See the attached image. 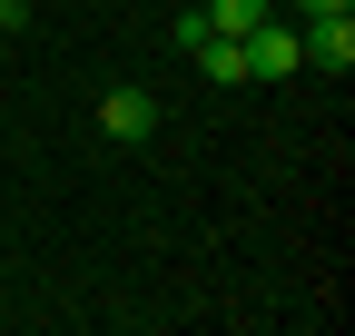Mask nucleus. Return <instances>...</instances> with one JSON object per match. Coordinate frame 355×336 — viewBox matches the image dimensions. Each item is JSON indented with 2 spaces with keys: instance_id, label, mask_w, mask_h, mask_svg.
Returning a JSON list of instances; mask_svg holds the SVG:
<instances>
[{
  "instance_id": "7",
  "label": "nucleus",
  "mask_w": 355,
  "mask_h": 336,
  "mask_svg": "<svg viewBox=\"0 0 355 336\" xmlns=\"http://www.w3.org/2000/svg\"><path fill=\"white\" fill-rule=\"evenodd\" d=\"M30 30V0H0V40H20Z\"/></svg>"
},
{
  "instance_id": "5",
  "label": "nucleus",
  "mask_w": 355,
  "mask_h": 336,
  "mask_svg": "<svg viewBox=\"0 0 355 336\" xmlns=\"http://www.w3.org/2000/svg\"><path fill=\"white\" fill-rule=\"evenodd\" d=\"M266 10H277V0H198V20H207V30H227V40H247Z\"/></svg>"
},
{
  "instance_id": "4",
  "label": "nucleus",
  "mask_w": 355,
  "mask_h": 336,
  "mask_svg": "<svg viewBox=\"0 0 355 336\" xmlns=\"http://www.w3.org/2000/svg\"><path fill=\"white\" fill-rule=\"evenodd\" d=\"M178 60H198V79H217V90H237L247 79V40H227V30H198Z\"/></svg>"
},
{
  "instance_id": "3",
  "label": "nucleus",
  "mask_w": 355,
  "mask_h": 336,
  "mask_svg": "<svg viewBox=\"0 0 355 336\" xmlns=\"http://www.w3.org/2000/svg\"><path fill=\"white\" fill-rule=\"evenodd\" d=\"M99 129H109V139H128V149L158 139V90H99Z\"/></svg>"
},
{
  "instance_id": "1",
  "label": "nucleus",
  "mask_w": 355,
  "mask_h": 336,
  "mask_svg": "<svg viewBox=\"0 0 355 336\" xmlns=\"http://www.w3.org/2000/svg\"><path fill=\"white\" fill-rule=\"evenodd\" d=\"M306 69V50H296V20H277L266 10L257 30H247V79H296Z\"/></svg>"
},
{
  "instance_id": "2",
  "label": "nucleus",
  "mask_w": 355,
  "mask_h": 336,
  "mask_svg": "<svg viewBox=\"0 0 355 336\" xmlns=\"http://www.w3.org/2000/svg\"><path fill=\"white\" fill-rule=\"evenodd\" d=\"M296 50H306V69L345 79V69H355V10H336V20H296Z\"/></svg>"
},
{
  "instance_id": "6",
  "label": "nucleus",
  "mask_w": 355,
  "mask_h": 336,
  "mask_svg": "<svg viewBox=\"0 0 355 336\" xmlns=\"http://www.w3.org/2000/svg\"><path fill=\"white\" fill-rule=\"evenodd\" d=\"M336 10H355V0H286V20H336Z\"/></svg>"
}]
</instances>
